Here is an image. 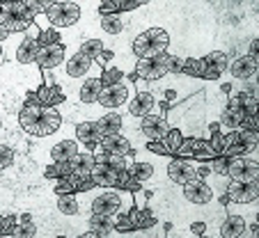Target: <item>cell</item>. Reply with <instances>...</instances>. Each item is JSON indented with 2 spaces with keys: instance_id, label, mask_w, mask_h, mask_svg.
Segmentation results:
<instances>
[{
  "instance_id": "obj_31",
  "label": "cell",
  "mask_w": 259,
  "mask_h": 238,
  "mask_svg": "<svg viewBox=\"0 0 259 238\" xmlns=\"http://www.w3.org/2000/svg\"><path fill=\"white\" fill-rule=\"evenodd\" d=\"M69 163H71V167H73V174H78V176L90 174V172H92V167L97 165V163H94L92 151H88V149H80Z\"/></svg>"
},
{
  "instance_id": "obj_20",
  "label": "cell",
  "mask_w": 259,
  "mask_h": 238,
  "mask_svg": "<svg viewBox=\"0 0 259 238\" xmlns=\"http://www.w3.org/2000/svg\"><path fill=\"white\" fill-rule=\"evenodd\" d=\"M85 231L94 233L99 238H106L110 233H115V224L110 215H97V213H88L85 215Z\"/></svg>"
},
{
  "instance_id": "obj_14",
  "label": "cell",
  "mask_w": 259,
  "mask_h": 238,
  "mask_svg": "<svg viewBox=\"0 0 259 238\" xmlns=\"http://www.w3.org/2000/svg\"><path fill=\"white\" fill-rule=\"evenodd\" d=\"M204 62V73H202V80H220L227 71V64H230V58L223 51H211L209 55L202 58Z\"/></svg>"
},
{
  "instance_id": "obj_55",
  "label": "cell",
  "mask_w": 259,
  "mask_h": 238,
  "mask_svg": "<svg viewBox=\"0 0 259 238\" xmlns=\"http://www.w3.org/2000/svg\"><path fill=\"white\" fill-rule=\"evenodd\" d=\"M3 55H5V53H3V44H0V60H3Z\"/></svg>"
},
{
  "instance_id": "obj_30",
  "label": "cell",
  "mask_w": 259,
  "mask_h": 238,
  "mask_svg": "<svg viewBox=\"0 0 259 238\" xmlns=\"http://www.w3.org/2000/svg\"><path fill=\"white\" fill-rule=\"evenodd\" d=\"M145 37L149 39V44L154 46V51H156L158 55L167 53V49H170V34H167V30L149 28V30H145Z\"/></svg>"
},
{
  "instance_id": "obj_17",
  "label": "cell",
  "mask_w": 259,
  "mask_h": 238,
  "mask_svg": "<svg viewBox=\"0 0 259 238\" xmlns=\"http://www.w3.org/2000/svg\"><path fill=\"white\" fill-rule=\"evenodd\" d=\"M94 126H97V131L101 133V140L108 135H117V133H122V128H124V112H117V110L103 112L99 119H94Z\"/></svg>"
},
{
  "instance_id": "obj_1",
  "label": "cell",
  "mask_w": 259,
  "mask_h": 238,
  "mask_svg": "<svg viewBox=\"0 0 259 238\" xmlns=\"http://www.w3.org/2000/svg\"><path fill=\"white\" fill-rule=\"evenodd\" d=\"M44 19L55 30L71 28L80 21V5L78 3H46Z\"/></svg>"
},
{
  "instance_id": "obj_7",
  "label": "cell",
  "mask_w": 259,
  "mask_h": 238,
  "mask_svg": "<svg viewBox=\"0 0 259 238\" xmlns=\"http://www.w3.org/2000/svg\"><path fill=\"white\" fill-rule=\"evenodd\" d=\"M67 60V46L53 44V46H39L37 55H34V64L39 71H55L60 69Z\"/></svg>"
},
{
  "instance_id": "obj_24",
  "label": "cell",
  "mask_w": 259,
  "mask_h": 238,
  "mask_svg": "<svg viewBox=\"0 0 259 238\" xmlns=\"http://www.w3.org/2000/svg\"><path fill=\"white\" fill-rule=\"evenodd\" d=\"M119 174L122 172H115L106 165H94L90 176H92V183L97 188H117L119 190Z\"/></svg>"
},
{
  "instance_id": "obj_11",
  "label": "cell",
  "mask_w": 259,
  "mask_h": 238,
  "mask_svg": "<svg viewBox=\"0 0 259 238\" xmlns=\"http://www.w3.org/2000/svg\"><path fill=\"white\" fill-rule=\"evenodd\" d=\"M154 108H156V97L149 89H136L133 99L126 103L124 115L131 117V119H142L147 115H154Z\"/></svg>"
},
{
  "instance_id": "obj_39",
  "label": "cell",
  "mask_w": 259,
  "mask_h": 238,
  "mask_svg": "<svg viewBox=\"0 0 259 238\" xmlns=\"http://www.w3.org/2000/svg\"><path fill=\"white\" fill-rule=\"evenodd\" d=\"M163 67H165L167 76L179 78L181 69H184V58H181V55H175V53H165L163 55Z\"/></svg>"
},
{
  "instance_id": "obj_44",
  "label": "cell",
  "mask_w": 259,
  "mask_h": 238,
  "mask_svg": "<svg viewBox=\"0 0 259 238\" xmlns=\"http://www.w3.org/2000/svg\"><path fill=\"white\" fill-rule=\"evenodd\" d=\"M14 227H16V215H14V213H5V215H0V238L12 236Z\"/></svg>"
},
{
  "instance_id": "obj_8",
  "label": "cell",
  "mask_w": 259,
  "mask_h": 238,
  "mask_svg": "<svg viewBox=\"0 0 259 238\" xmlns=\"http://www.w3.org/2000/svg\"><path fill=\"white\" fill-rule=\"evenodd\" d=\"M181 193H184V200L193 206H209L215 197V190L204 179H193L188 183H184Z\"/></svg>"
},
{
  "instance_id": "obj_26",
  "label": "cell",
  "mask_w": 259,
  "mask_h": 238,
  "mask_svg": "<svg viewBox=\"0 0 259 238\" xmlns=\"http://www.w3.org/2000/svg\"><path fill=\"white\" fill-rule=\"evenodd\" d=\"M248 147L239 140V133L232 131V133H225L223 135V147H220V156L225 158H236V156H248Z\"/></svg>"
},
{
  "instance_id": "obj_13",
  "label": "cell",
  "mask_w": 259,
  "mask_h": 238,
  "mask_svg": "<svg viewBox=\"0 0 259 238\" xmlns=\"http://www.w3.org/2000/svg\"><path fill=\"white\" fill-rule=\"evenodd\" d=\"M62 122H64V117H62V112H60V108H44V110H41V117H39V124H37V128H34V133H32V137L55 135V133H60V128H62Z\"/></svg>"
},
{
  "instance_id": "obj_51",
  "label": "cell",
  "mask_w": 259,
  "mask_h": 238,
  "mask_svg": "<svg viewBox=\"0 0 259 238\" xmlns=\"http://www.w3.org/2000/svg\"><path fill=\"white\" fill-rule=\"evenodd\" d=\"M239 238H254V236H252V233H250V231H248V229H245V231H243V233H241V236H239Z\"/></svg>"
},
{
  "instance_id": "obj_47",
  "label": "cell",
  "mask_w": 259,
  "mask_h": 238,
  "mask_svg": "<svg viewBox=\"0 0 259 238\" xmlns=\"http://www.w3.org/2000/svg\"><path fill=\"white\" fill-rule=\"evenodd\" d=\"M204 233H209V224H206L204 220H195V222L191 224V236L197 238V236H204Z\"/></svg>"
},
{
  "instance_id": "obj_48",
  "label": "cell",
  "mask_w": 259,
  "mask_h": 238,
  "mask_svg": "<svg viewBox=\"0 0 259 238\" xmlns=\"http://www.w3.org/2000/svg\"><path fill=\"white\" fill-rule=\"evenodd\" d=\"M257 51H259V41H257V37H254L252 41H250V49H248V53H245V55H248V58H254V60H257Z\"/></svg>"
},
{
  "instance_id": "obj_46",
  "label": "cell",
  "mask_w": 259,
  "mask_h": 238,
  "mask_svg": "<svg viewBox=\"0 0 259 238\" xmlns=\"http://www.w3.org/2000/svg\"><path fill=\"white\" fill-rule=\"evenodd\" d=\"M239 128H241V131H257V128H259V117L257 115H243Z\"/></svg>"
},
{
  "instance_id": "obj_33",
  "label": "cell",
  "mask_w": 259,
  "mask_h": 238,
  "mask_svg": "<svg viewBox=\"0 0 259 238\" xmlns=\"http://www.w3.org/2000/svg\"><path fill=\"white\" fill-rule=\"evenodd\" d=\"M131 51L133 55H136V60H147V58H156V51H154V46L149 44V39L145 37V32H140L138 37H133L131 41Z\"/></svg>"
},
{
  "instance_id": "obj_18",
  "label": "cell",
  "mask_w": 259,
  "mask_h": 238,
  "mask_svg": "<svg viewBox=\"0 0 259 238\" xmlns=\"http://www.w3.org/2000/svg\"><path fill=\"white\" fill-rule=\"evenodd\" d=\"M73 140L80 145V149L92 151L94 147H99V142H101V133L97 131L94 122H78L73 126Z\"/></svg>"
},
{
  "instance_id": "obj_35",
  "label": "cell",
  "mask_w": 259,
  "mask_h": 238,
  "mask_svg": "<svg viewBox=\"0 0 259 238\" xmlns=\"http://www.w3.org/2000/svg\"><path fill=\"white\" fill-rule=\"evenodd\" d=\"M73 174V167H71V163H49V165L44 167V176L46 179H51V181H55V179H67V176H71Z\"/></svg>"
},
{
  "instance_id": "obj_25",
  "label": "cell",
  "mask_w": 259,
  "mask_h": 238,
  "mask_svg": "<svg viewBox=\"0 0 259 238\" xmlns=\"http://www.w3.org/2000/svg\"><path fill=\"white\" fill-rule=\"evenodd\" d=\"M37 233H39V227L30 211L16 215V227L12 231V238H37Z\"/></svg>"
},
{
  "instance_id": "obj_22",
  "label": "cell",
  "mask_w": 259,
  "mask_h": 238,
  "mask_svg": "<svg viewBox=\"0 0 259 238\" xmlns=\"http://www.w3.org/2000/svg\"><path fill=\"white\" fill-rule=\"evenodd\" d=\"M245 112L239 110V108H232V106H223L218 112V126H220V133H232V131H239V124L243 119Z\"/></svg>"
},
{
  "instance_id": "obj_45",
  "label": "cell",
  "mask_w": 259,
  "mask_h": 238,
  "mask_svg": "<svg viewBox=\"0 0 259 238\" xmlns=\"http://www.w3.org/2000/svg\"><path fill=\"white\" fill-rule=\"evenodd\" d=\"M236 133H239V140L248 147L250 154H252V151H257V145H259V133L257 131H241V128H239Z\"/></svg>"
},
{
  "instance_id": "obj_4",
  "label": "cell",
  "mask_w": 259,
  "mask_h": 238,
  "mask_svg": "<svg viewBox=\"0 0 259 238\" xmlns=\"http://www.w3.org/2000/svg\"><path fill=\"white\" fill-rule=\"evenodd\" d=\"M138 135L142 142H161L163 137L170 131V124H167L165 115H147L142 119H138Z\"/></svg>"
},
{
  "instance_id": "obj_50",
  "label": "cell",
  "mask_w": 259,
  "mask_h": 238,
  "mask_svg": "<svg viewBox=\"0 0 259 238\" xmlns=\"http://www.w3.org/2000/svg\"><path fill=\"white\" fill-rule=\"evenodd\" d=\"M7 37H10V34L5 32V28H0V44H5V41H7Z\"/></svg>"
},
{
  "instance_id": "obj_29",
  "label": "cell",
  "mask_w": 259,
  "mask_h": 238,
  "mask_svg": "<svg viewBox=\"0 0 259 238\" xmlns=\"http://www.w3.org/2000/svg\"><path fill=\"white\" fill-rule=\"evenodd\" d=\"M103 51H106V44H103L101 39L88 37V39H83V41H78V51H76V53H80L88 60H94V62H97V60L103 55Z\"/></svg>"
},
{
  "instance_id": "obj_23",
  "label": "cell",
  "mask_w": 259,
  "mask_h": 238,
  "mask_svg": "<svg viewBox=\"0 0 259 238\" xmlns=\"http://www.w3.org/2000/svg\"><path fill=\"white\" fill-rule=\"evenodd\" d=\"M245 227H248V222H245L243 215L225 213L223 222L218 224V233H220V238H239L245 231Z\"/></svg>"
},
{
  "instance_id": "obj_41",
  "label": "cell",
  "mask_w": 259,
  "mask_h": 238,
  "mask_svg": "<svg viewBox=\"0 0 259 238\" xmlns=\"http://www.w3.org/2000/svg\"><path fill=\"white\" fill-rule=\"evenodd\" d=\"M197 140H202V137L184 135V142H181V147L177 149L175 158H193V151H195V147H197Z\"/></svg>"
},
{
  "instance_id": "obj_15",
  "label": "cell",
  "mask_w": 259,
  "mask_h": 238,
  "mask_svg": "<svg viewBox=\"0 0 259 238\" xmlns=\"http://www.w3.org/2000/svg\"><path fill=\"white\" fill-rule=\"evenodd\" d=\"M34 101H37V106L41 108H62L64 103H67V94L62 92V87L60 85H37V89H34Z\"/></svg>"
},
{
  "instance_id": "obj_21",
  "label": "cell",
  "mask_w": 259,
  "mask_h": 238,
  "mask_svg": "<svg viewBox=\"0 0 259 238\" xmlns=\"http://www.w3.org/2000/svg\"><path fill=\"white\" fill-rule=\"evenodd\" d=\"M55 211L67 218H85L78 195H55Z\"/></svg>"
},
{
  "instance_id": "obj_53",
  "label": "cell",
  "mask_w": 259,
  "mask_h": 238,
  "mask_svg": "<svg viewBox=\"0 0 259 238\" xmlns=\"http://www.w3.org/2000/svg\"><path fill=\"white\" fill-rule=\"evenodd\" d=\"M119 236V233H110V236H106V238H117Z\"/></svg>"
},
{
  "instance_id": "obj_34",
  "label": "cell",
  "mask_w": 259,
  "mask_h": 238,
  "mask_svg": "<svg viewBox=\"0 0 259 238\" xmlns=\"http://www.w3.org/2000/svg\"><path fill=\"white\" fill-rule=\"evenodd\" d=\"M181 142H184V133H181L179 128H172V126H170L167 135L161 140L163 149H165V158H172V156L177 154V149L181 147Z\"/></svg>"
},
{
  "instance_id": "obj_28",
  "label": "cell",
  "mask_w": 259,
  "mask_h": 238,
  "mask_svg": "<svg viewBox=\"0 0 259 238\" xmlns=\"http://www.w3.org/2000/svg\"><path fill=\"white\" fill-rule=\"evenodd\" d=\"M128 174H131L140 185H147L154 179V163L152 161H140V158L133 156V165H131V170H128Z\"/></svg>"
},
{
  "instance_id": "obj_37",
  "label": "cell",
  "mask_w": 259,
  "mask_h": 238,
  "mask_svg": "<svg viewBox=\"0 0 259 238\" xmlns=\"http://www.w3.org/2000/svg\"><path fill=\"white\" fill-rule=\"evenodd\" d=\"M126 73L122 71V69H117V67H106L103 69V73H101V85L103 87H110V85H119V83H124L126 80Z\"/></svg>"
},
{
  "instance_id": "obj_19",
  "label": "cell",
  "mask_w": 259,
  "mask_h": 238,
  "mask_svg": "<svg viewBox=\"0 0 259 238\" xmlns=\"http://www.w3.org/2000/svg\"><path fill=\"white\" fill-rule=\"evenodd\" d=\"M80 151V145L73 137H60L53 147H49V158L51 163H67Z\"/></svg>"
},
{
  "instance_id": "obj_12",
  "label": "cell",
  "mask_w": 259,
  "mask_h": 238,
  "mask_svg": "<svg viewBox=\"0 0 259 238\" xmlns=\"http://www.w3.org/2000/svg\"><path fill=\"white\" fill-rule=\"evenodd\" d=\"M257 60L254 58H248V55H239V58L230 60V64H227V76L232 78V83H248L250 78L257 76Z\"/></svg>"
},
{
  "instance_id": "obj_36",
  "label": "cell",
  "mask_w": 259,
  "mask_h": 238,
  "mask_svg": "<svg viewBox=\"0 0 259 238\" xmlns=\"http://www.w3.org/2000/svg\"><path fill=\"white\" fill-rule=\"evenodd\" d=\"M215 158H218V154L211 149L209 140H197V147H195V151H193V161L211 163V161H215Z\"/></svg>"
},
{
  "instance_id": "obj_6",
  "label": "cell",
  "mask_w": 259,
  "mask_h": 238,
  "mask_svg": "<svg viewBox=\"0 0 259 238\" xmlns=\"http://www.w3.org/2000/svg\"><path fill=\"white\" fill-rule=\"evenodd\" d=\"M37 37H39V28L32 23L23 32V39H21V44L16 46V51H14V58H12V60H14L16 64H23V67L34 64V55H37V51H39Z\"/></svg>"
},
{
  "instance_id": "obj_10",
  "label": "cell",
  "mask_w": 259,
  "mask_h": 238,
  "mask_svg": "<svg viewBox=\"0 0 259 238\" xmlns=\"http://www.w3.org/2000/svg\"><path fill=\"white\" fill-rule=\"evenodd\" d=\"M163 55L136 60V80H142V83H158V80H163L167 76L165 67H163Z\"/></svg>"
},
{
  "instance_id": "obj_9",
  "label": "cell",
  "mask_w": 259,
  "mask_h": 238,
  "mask_svg": "<svg viewBox=\"0 0 259 238\" xmlns=\"http://www.w3.org/2000/svg\"><path fill=\"white\" fill-rule=\"evenodd\" d=\"M225 197L232 204H252L259 197V183L257 181H227L225 185Z\"/></svg>"
},
{
  "instance_id": "obj_43",
  "label": "cell",
  "mask_w": 259,
  "mask_h": 238,
  "mask_svg": "<svg viewBox=\"0 0 259 238\" xmlns=\"http://www.w3.org/2000/svg\"><path fill=\"white\" fill-rule=\"evenodd\" d=\"M37 44L39 46H53V44H62V34L60 30L49 28V30H41L39 37H37Z\"/></svg>"
},
{
  "instance_id": "obj_16",
  "label": "cell",
  "mask_w": 259,
  "mask_h": 238,
  "mask_svg": "<svg viewBox=\"0 0 259 238\" xmlns=\"http://www.w3.org/2000/svg\"><path fill=\"white\" fill-rule=\"evenodd\" d=\"M101 78L99 76H90L85 80H80V87L76 89V94L71 97V101L80 103V106H94L99 101V94H101Z\"/></svg>"
},
{
  "instance_id": "obj_27",
  "label": "cell",
  "mask_w": 259,
  "mask_h": 238,
  "mask_svg": "<svg viewBox=\"0 0 259 238\" xmlns=\"http://www.w3.org/2000/svg\"><path fill=\"white\" fill-rule=\"evenodd\" d=\"M99 147H101V149H106L108 154H117V156H126V154H131V149H133L131 142H128L122 133L103 137V140L99 142Z\"/></svg>"
},
{
  "instance_id": "obj_42",
  "label": "cell",
  "mask_w": 259,
  "mask_h": 238,
  "mask_svg": "<svg viewBox=\"0 0 259 238\" xmlns=\"http://www.w3.org/2000/svg\"><path fill=\"white\" fill-rule=\"evenodd\" d=\"M53 195H76V183H73V176H67V179H55L53 185H51Z\"/></svg>"
},
{
  "instance_id": "obj_38",
  "label": "cell",
  "mask_w": 259,
  "mask_h": 238,
  "mask_svg": "<svg viewBox=\"0 0 259 238\" xmlns=\"http://www.w3.org/2000/svg\"><path fill=\"white\" fill-rule=\"evenodd\" d=\"M202 73H204V62H202V58H184V69H181V76L200 78V80H202Z\"/></svg>"
},
{
  "instance_id": "obj_40",
  "label": "cell",
  "mask_w": 259,
  "mask_h": 238,
  "mask_svg": "<svg viewBox=\"0 0 259 238\" xmlns=\"http://www.w3.org/2000/svg\"><path fill=\"white\" fill-rule=\"evenodd\" d=\"M16 163V149L12 145H0V172L10 170Z\"/></svg>"
},
{
  "instance_id": "obj_2",
  "label": "cell",
  "mask_w": 259,
  "mask_h": 238,
  "mask_svg": "<svg viewBox=\"0 0 259 238\" xmlns=\"http://www.w3.org/2000/svg\"><path fill=\"white\" fill-rule=\"evenodd\" d=\"M133 94H136V85L126 78V80L119 85L101 87L97 106L103 108V110H119V108H126V103L133 99Z\"/></svg>"
},
{
  "instance_id": "obj_32",
  "label": "cell",
  "mask_w": 259,
  "mask_h": 238,
  "mask_svg": "<svg viewBox=\"0 0 259 238\" xmlns=\"http://www.w3.org/2000/svg\"><path fill=\"white\" fill-rule=\"evenodd\" d=\"M99 25H101V30L106 34H110V37H117V34H122L124 30H126V19H124L122 14L99 16Z\"/></svg>"
},
{
  "instance_id": "obj_52",
  "label": "cell",
  "mask_w": 259,
  "mask_h": 238,
  "mask_svg": "<svg viewBox=\"0 0 259 238\" xmlns=\"http://www.w3.org/2000/svg\"><path fill=\"white\" fill-rule=\"evenodd\" d=\"M197 238H213V236H211V233H204V236H197Z\"/></svg>"
},
{
  "instance_id": "obj_3",
  "label": "cell",
  "mask_w": 259,
  "mask_h": 238,
  "mask_svg": "<svg viewBox=\"0 0 259 238\" xmlns=\"http://www.w3.org/2000/svg\"><path fill=\"white\" fill-rule=\"evenodd\" d=\"M60 69L64 71V78H67V80H85V78H90V76L101 78V73H103L101 64H97L94 60H88L80 53L67 55V60H64V64Z\"/></svg>"
},
{
  "instance_id": "obj_49",
  "label": "cell",
  "mask_w": 259,
  "mask_h": 238,
  "mask_svg": "<svg viewBox=\"0 0 259 238\" xmlns=\"http://www.w3.org/2000/svg\"><path fill=\"white\" fill-rule=\"evenodd\" d=\"M73 238H99V236H94V233H90V231H83V233H76Z\"/></svg>"
},
{
  "instance_id": "obj_54",
  "label": "cell",
  "mask_w": 259,
  "mask_h": 238,
  "mask_svg": "<svg viewBox=\"0 0 259 238\" xmlns=\"http://www.w3.org/2000/svg\"><path fill=\"white\" fill-rule=\"evenodd\" d=\"M0 133H3V115H0Z\"/></svg>"
},
{
  "instance_id": "obj_5",
  "label": "cell",
  "mask_w": 259,
  "mask_h": 238,
  "mask_svg": "<svg viewBox=\"0 0 259 238\" xmlns=\"http://www.w3.org/2000/svg\"><path fill=\"white\" fill-rule=\"evenodd\" d=\"M165 174L172 183L177 185H184L188 181L197 179V161L193 158H167V165H165Z\"/></svg>"
}]
</instances>
